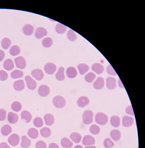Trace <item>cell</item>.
Instances as JSON below:
<instances>
[{
	"instance_id": "obj_40",
	"label": "cell",
	"mask_w": 145,
	"mask_h": 148,
	"mask_svg": "<svg viewBox=\"0 0 145 148\" xmlns=\"http://www.w3.org/2000/svg\"><path fill=\"white\" fill-rule=\"evenodd\" d=\"M53 44V40L51 38L48 37V38L44 39L42 41V45L44 47H50Z\"/></svg>"
},
{
	"instance_id": "obj_45",
	"label": "cell",
	"mask_w": 145,
	"mask_h": 148,
	"mask_svg": "<svg viewBox=\"0 0 145 148\" xmlns=\"http://www.w3.org/2000/svg\"><path fill=\"white\" fill-rule=\"evenodd\" d=\"M8 78V75L7 73L4 70L0 71V81H5Z\"/></svg>"
},
{
	"instance_id": "obj_1",
	"label": "cell",
	"mask_w": 145,
	"mask_h": 148,
	"mask_svg": "<svg viewBox=\"0 0 145 148\" xmlns=\"http://www.w3.org/2000/svg\"><path fill=\"white\" fill-rule=\"evenodd\" d=\"M95 121L99 125H106L108 122V117L104 113H98L95 116Z\"/></svg>"
},
{
	"instance_id": "obj_26",
	"label": "cell",
	"mask_w": 145,
	"mask_h": 148,
	"mask_svg": "<svg viewBox=\"0 0 145 148\" xmlns=\"http://www.w3.org/2000/svg\"><path fill=\"white\" fill-rule=\"evenodd\" d=\"M31 142L26 136L22 137L21 147L22 148H28L31 145Z\"/></svg>"
},
{
	"instance_id": "obj_44",
	"label": "cell",
	"mask_w": 145,
	"mask_h": 148,
	"mask_svg": "<svg viewBox=\"0 0 145 148\" xmlns=\"http://www.w3.org/2000/svg\"><path fill=\"white\" fill-rule=\"evenodd\" d=\"M103 145L105 148H110L114 146V144L111 139L107 138L104 140Z\"/></svg>"
},
{
	"instance_id": "obj_54",
	"label": "cell",
	"mask_w": 145,
	"mask_h": 148,
	"mask_svg": "<svg viewBox=\"0 0 145 148\" xmlns=\"http://www.w3.org/2000/svg\"><path fill=\"white\" fill-rule=\"evenodd\" d=\"M75 148H83V147L81 146H80V145H77V146L75 147Z\"/></svg>"
},
{
	"instance_id": "obj_39",
	"label": "cell",
	"mask_w": 145,
	"mask_h": 148,
	"mask_svg": "<svg viewBox=\"0 0 145 148\" xmlns=\"http://www.w3.org/2000/svg\"><path fill=\"white\" fill-rule=\"evenodd\" d=\"M67 36L68 40H70V41H75L77 39V35L75 31L71 29H70L69 31H68Z\"/></svg>"
},
{
	"instance_id": "obj_38",
	"label": "cell",
	"mask_w": 145,
	"mask_h": 148,
	"mask_svg": "<svg viewBox=\"0 0 145 148\" xmlns=\"http://www.w3.org/2000/svg\"><path fill=\"white\" fill-rule=\"evenodd\" d=\"M11 44V41L9 38H5L2 40V47H3L4 49H7L10 47Z\"/></svg>"
},
{
	"instance_id": "obj_17",
	"label": "cell",
	"mask_w": 145,
	"mask_h": 148,
	"mask_svg": "<svg viewBox=\"0 0 145 148\" xmlns=\"http://www.w3.org/2000/svg\"><path fill=\"white\" fill-rule=\"evenodd\" d=\"M13 87L16 91H22L25 87V85L22 79H20L15 81L13 83Z\"/></svg>"
},
{
	"instance_id": "obj_53",
	"label": "cell",
	"mask_w": 145,
	"mask_h": 148,
	"mask_svg": "<svg viewBox=\"0 0 145 148\" xmlns=\"http://www.w3.org/2000/svg\"><path fill=\"white\" fill-rule=\"evenodd\" d=\"M118 85H119V86L120 87L124 88V86L123 85V84L122 83V81H121L120 79H119V81H118Z\"/></svg>"
},
{
	"instance_id": "obj_46",
	"label": "cell",
	"mask_w": 145,
	"mask_h": 148,
	"mask_svg": "<svg viewBox=\"0 0 145 148\" xmlns=\"http://www.w3.org/2000/svg\"><path fill=\"white\" fill-rule=\"evenodd\" d=\"M107 71L108 74L110 75H113V76H116L117 75L116 72L115 71L113 67L111 65H109L107 68Z\"/></svg>"
},
{
	"instance_id": "obj_20",
	"label": "cell",
	"mask_w": 145,
	"mask_h": 148,
	"mask_svg": "<svg viewBox=\"0 0 145 148\" xmlns=\"http://www.w3.org/2000/svg\"><path fill=\"white\" fill-rule=\"evenodd\" d=\"M77 75V72L75 67H70L66 70V75L70 79H73L76 77Z\"/></svg>"
},
{
	"instance_id": "obj_11",
	"label": "cell",
	"mask_w": 145,
	"mask_h": 148,
	"mask_svg": "<svg viewBox=\"0 0 145 148\" xmlns=\"http://www.w3.org/2000/svg\"><path fill=\"white\" fill-rule=\"evenodd\" d=\"M47 30L43 27H39L35 32V37L37 39H41L43 37L47 35Z\"/></svg>"
},
{
	"instance_id": "obj_6",
	"label": "cell",
	"mask_w": 145,
	"mask_h": 148,
	"mask_svg": "<svg viewBox=\"0 0 145 148\" xmlns=\"http://www.w3.org/2000/svg\"><path fill=\"white\" fill-rule=\"evenodd\" d=\"M50 89L46 85H41L38 89V93L42 97H46L50 93Z\"/></svg>"
},
{
	"instance_id": "obj_52",
	"label": "cell",
	"mask_w": 145,
	"mask_h": 148,
	"mask_svg": "<svg viewBox=\"0 0 145 148\" xmlns=\"http://www.w3.org/2000/svg\"><path fill=\"white\" fill-rule=\"evenodd\" d=\"M49 148H59V146L56 143H52L49 145Z\"/></svg>"
},
{
	"instance_id": "obj_15",
	"label": "cell",
	"mask_w": 145,
	"mask_h": 148,
	"mask_svg": "<svg viewBox=\"0 0 145 148\" xmlns=\"http://www.w3.org/2000/svg\"><path fill=\"white\" fill-rule=\"evenodd\" d=\"M21 117L22 121L26 123H29L32 119V115L30 112L27 111H23L21 113Z\"/></svg>"
},
{
	"instance_id": "obj_19",
	"label": "cell",
	"mask_w": 145,
	"mask_h": 148,
	"mask_svg": "<svg viewBox=\"0 0 145 148\" xmlns=\"http://www.w3.org/2000/svg\"><path fill=\"white\" fill-rule=\"evenodd\" d=\"M92 69L97 74H101L104 71V67L102 64L98 63H96L92 65Z\"/></svg>"
},
{
	"instance_id": "obj_34",
	"label": "cell",
	"mask_w": 145,
	"mask_h": 148,
	"mask_svg": "<svg viewBox=\"0 0 145 148\" xmlns=\"http://www.w3.org/2000/svg\"><path fill=\"white\" fill-rule=\"evenodd\" d=\"M20 53V47L17 45H13L11 47L9 51V53L12 56H16L19 54Z\"/></svg>"
},
{
	"instance_id": "obj_14",
	"label": "cell",
	"mask_w": 145,
	"mask_h": 148,
	"mask_svg": "<svg viewBox=\"0 0 145 148\" xmlns=\"http://www.w3.org/2000/svg\"><path fill=\"white\" fill-rule=\"evenodd\" d=\"M107 87L109 89H114L116 87V79L114 78L109 77L107 79Z\"/></svg>"
},
{
	"instance_id": "obj_41",
	"label": "cell",
	"mask_w": 145,
	"mask_h": 148,
	"mask_svg": "<svg viewBox=\"0 0 145 148\" xmlns=\"http://www.w3.org/2000/svg\"><path fill=\"white\" fill-rule=\"evenodd\" d=\"M90 131L94 135H97L100 133V127L97 125H92L90 127Z\"/></svg>"
},
{
	"instance_id": "obj_24",
	"label": "cell",
	"mask_w": 145,
	"mask_h": 148,
	"mask_svg": "<svg viewBox=\"0 0 145 148\" xmlns=\"http://www.w3.org/2000/svg\"><path fill=\"white\" fill-rule=\"evenodd\" d=\"M4 68L6 70L11 71L14 68V64L11 59L5 60L4 63Z\"/></svg>"
},
{
	"instance_id": "obj_3",
	"label": "cell",
	"mask_w": 145,
	"mask_h": 148,
	"mask_svg": "<svg viewBox=\"0 0 145 148\" xmlns=\"http://www.w3.org/2000/svg\"><path fill=\"white\" fill-rule=\"evenodd\" d=\"M93 113L91 110H86L82 115V119L86 125H90L93 122Z\"/></svg>"
},
{
	"instance_id": "obj_13",
	"label": "cell",
	"mask_w": 145,
	"mask_h": 148,
	"mask_svg": "<svg viewBox=\"0 0 145 148\" xmlns=\"http://www.w3.org/2000/svg\"><path fill=\"white\" fill-rule=\"evenodd\" d=\"M134 123V119L128 116H124L122 119V125L124 127H128L132 125Z\"/></svg>"
},
{
	"instance_id": "obj_30",
	"label": "cell",
	"mask_w": 145,
	"mask_h": 148,
	"mask_svg": "<svg viewBox=\"0 0 145 148\" xmlns=\"http://www.w3.org/2000/svg\"><path fill=\"white\" fill-rule=\"evenodd\" d=\"M77 68L79 70V73L81 75H84L88 72L89 70V67L88 65L86 64L82 63L79 64L77 66Z\"/></svg>"
},
{
	"instance_id": "obj_51",
	"label": "cell",
	"mask_w": 145,
	"mask_h": 148,
	"mask_svg": "<svg viewBox=\"0 0 145 148\" xmlns=\"http://www.w3.org/2000/svg\"><path fill=\"white\" fill-rule=\"evenodd\" d=\"M0 148H11L9 147V146L5 143V142H3L0 144Z\"/></svg>"
},
{
	"instance_id": "obj_55",
	"label": "cell",
	"mask_w": 145,
	"mask_h": 148,
	"mask_svg": "<svg viewBox=\"0 0 145 148\" xmlns=\"http://www.w3.org/2000/svg\"><path fill=\"white\" fill-rule=\"evenodd\" d=\"M85 148H96L95 146H86Z\"/></svg>"
},
{
	"instance_id": "obj_4",
	"label": "cell",
	"mask_w": 145,
	"mask_h": 148,
	"mask_svg": "<svg viewBox=\"0 0 145 148\" xmlns=\"http://www.w3.org/2000/svg\"><path fill=\"white\" fill-rule=\"evenodd\" d=\"M7 141L12 146H16L19 143L20 138L17 134H13L9 136Z\"/></svg>"
},
{
	"instance_id": "obj_5",
	"label": "cell",
	"mask_w": 145,
	"mask_h": 148,
	"mask_svg": "<svg viewBox=\"0 0 145 148\" xmlns=\"http://www.w3.org/2000/svg\"><path fill=\"white\" fill-rule=\"evenodd\" d=\"M15 61L17 68L20 69H24L26 68V62L23 57L19 56L17 57L15 59Z\"/></svg>"
},
{
	"instance_id": "obj_22",
	"label": "cell",
	"mask_w": 145,
	"mask_h": 148,
	"mask_svg": "<svg viewBox=\"0 0 145 148\" xmlns=\"http://www.w3.org/2000/svg\"><path fill=\"white\" fill-rule=\"evenodd\" d=\"M34 31V27L30 24H26L23 27V32L24 34L30 36L32 34Z\"/></svg>"
},
{
	"instance_id": "obj_28",
	"label": "cell",
	"mask_w": 145,
	"mask_h": 148,
	"mask_svg": "<svg viewBox=\"0 0 145 148\" xmlns=\"http://www.w3.org/2000/svg\"><path fill=\"white\" fill-rule=\"evenodd\" d=\"M111 123L114 127H118L120 125V119L118 116H113L111 118Z\"/></svg>"
},
{
	"instance_id": "obj_25",
	"label": "cell",
	"mask_w": 145,
	"mask_h": 148,
	"mask_svg": "<svg viewBox=\"0 0 145 148\" xmlns=\"http://www.w3.org/2000/svg\"><path fill=\"white\" fill-rule=\"evenodd\" d=\"M62 147L64 148H70L73 146V143L67 138H63L61 140Z\"/></svg>"
},
{
	"instance_id": "obj_47",
	"label": "cell",
	"mask_w": 145,
	"mask_h": 148,
	"mask_svg": "<svg viewBox=\"0 0 145 148\" xmlns=\"http://www.w3.org/2000/svg\"><path fill=\"white\" fill-rule=\"evenodd\" d=\"M36 148H47V145L45 142L39 141L36 143Z\"/></svg>"
},
{
	"instance_id": "obj_2",
	"label": "cell",
	"mask_w": 145,
	"mask_h": 148,
	"mask_svg": "<svg viewBox=\"0 0 145 148\" xmlns=\"http://www.w3.org/2000/svg\"><path fill=\"white\" fill-rule=\"evenodd\" d=\"M53 104L57 108H62L65 106L66 101L61 96H56L53 99Z\"/></svg>"
},
{
	"instance_id": "obj_31",
	"label": "cell",
	"mask_w": 145,
	"mask_h": 148,
	"mask_svg": "<svg viewBox=\"0 0 145 148\" xmlns=\"http://www.w3.org/2000/svg\"><path fill=\"white\" fill-rule=\"evenodd\" d=\"M12 131V128L9 125H5L1 128V133L5 136L9 135Z\"/></svg>"
},
{
	"instance_id": "obj_42",
	"label": "cell",
	"mask_w": 145,
	"mask_h": 148,
	"mask_svg": "<svg viewBox=\"0 0 145 148\" xmlns=\"http://www.w3.org/2000/svg\"><path fill=\"white\" fill-rule=\"evenodd\" d=\"M33 123L37 127H41L43 125V121L41 117H37L34 119Z\"/></svg>"
},
{
	"instance_id": "obj_48",
	"label": "cell",
	"mask_w": 145,
	"mask_h": 148,
	"mask_svg": "<svg viewBox=\"0 0 145 148\" xmlns=\"http://www.w3.org/2000/svg\"><path fill=\"white\" fill-rule=\"evenodd\" d=\"M6 117V111L3 109H0V121H4Z\"/></svg>"
},
{
	"instance_id": "obj_23",
	"label": "cell",
	"mask_w": 145,
	"mask_h": 148,
	"mask_svg": "<svg viewBox=\"0 0 145 148\" xmlns=\"http://www.w3.org/2000/svg\"><path fill=\"white\" fill-rule=\"evenodd\" d=\"M110 135L113 140L114 141H118L121 137V133L119 130L117 129L113 130L110 133Z\"/></svg>"
},
{
	"instance_id": "obj_27",
	"label": "cell",
	"mask_w": 145,
	"mask_h": 148,
	"mask_svg": "<svg viewBox=\"0 0 145 148\" xmlns=\"http://www.w3.org/2000/svg\"><path fill=\"white\" fill-rule=\"evenodd\" d=\"M70 138L75 143H80L82 137L80 134L77 132H73L71 134Z\"/></svg>"
},
{
	"instance_id": "obj_36",
	"label": "cell",
	"mask_w": 145,
	"mask_h": 148,
	"mask_svg": "<svg viewBox=\"0 0 145 148\" xmlns=\"http://www.w3.org/2000/svg\"><path fill=\"white\" fill-rule=\"evenodd\" d=\"M11 108L13 111L16 112H19L21 110L22 105L20 102L17 101H15L12 103Z\"/></svg>"
},
{
	"instance_id": "obj_37",
	"label": "cell",
	"mask_w": 145,
	"mask_h": 148,
	"mask_svg": "<svg viewBox=\"0 0 145 148\" xmlns=\"http://www.w3.org/2000/svg\"><path fill=\"white\" fill-rule=\"evenodd\" d=\"M11 77L13 79H16L17 78L22 77L23 76V73L21 71L15 70L13 71V72L11 73Z\"/></svg>"
},
{
	"instance_id": "obj_29",
	"label": "cell",
	"mask_w": 145,
	"mask_h": 148,
	"mask_svg": "<svg viewBox=\"0 0 145 148\" xmlns=\"http://www.w3.org/2000/svg\"><path fill=\"white\" fill-rule=\"evenodd\" d=\"M64 72V67H60L58 69V72L56 73V79L59 81H63L65 79Z\"/></svg>"
},
{
	"instance_id": "obj_43",
	"label": "cell",
	"mask_w": 145,
	"mask_h": 148,
	"mask_svg": "<svg viewBox=\"0 0 145 148\" xmlns=\"http://www.w3.org/2000/svg\"><path fill=\"white\" fill-rule=\"evenodd\" d=\"M95 78H96L95 74L94 73L90 72L86 75L85 79L86 81L88 83H91L94 80Z\"/></svg>"
},
{
	"instance_id": "obj_10",
	"label": "cell",
	"mask_w": 145,
	"mask_h": 148,
	"mask_svg": "<svg viewBox=\"0 0 145 148\" xmlns=\"http://www.w3.org/2000/svg\"><path fill=\"white\" fill-rule=\"evenodd\" d=\"M31 75L35 79L38 81L42 80L44 78V73L41 69H34L32 71Z\"/></svg>"
},
{
	"instance_id": "obj_21",
	"label": "cell",
	"mask_w": 145,
	"mask_h": 148,
	"mask_svg": "<svg viewBox=\"0 0 145 148\" xmlns=\"http://www.w3.org/2000/svg\"><path fill=\"white\" fill-rule=\"evenodd\" d=\"M44 119L45 121L46 125L49 126L53 125L54 122V117L51 114H46L44 116Z\"/></svg>"
},
{
	"instance_id": "obj_49",
	"label": "cell",
	"mask_w": 145,
	"mask_h": 148,
	"mask_svg": "<svg viewBox=\"0 0 145 148\" xmlns=\"http://www.w3.org/2000/svg\"><path fill=\"white\" fill-rule=\"evenodd\" d=\"M125 112L127 114L132 115V116H134V112H133V110L132 106L131 105H130L129 106L127 107Z\"/></svg>"
},
{
	"instance_id": "obj_16",
	"label": "cell",
	"mask_w": 145,
	"mask_h": 148,
	"mask_svg": "<svg viewBox=\"0 0 145 148\" xmlns=\"http://www.w3.org/2000/svg\"><path fill=\"white\" fill-rule=\"evenodd\" d=\"M105 85V81L103 78L101 77L98 78L94 83V87L97 90H100L103 88Z\"/></svg>"
},
{
	"instance_id": "obj_12",
	"label": "cell",
	"mask_w": 145,
	"mask_h": 148,
	"mask_svg": "<svg viewBox=\"0 0 145 148\" xmlns=\"http://www.w3.org/2000/svg\"><path fill=\"white\" fill-rule=\"evenodd\" d=\"M90 103L89 98L86 96H82L78 98L77 100V105L81 108L85 107L86 106L88 105Z\"/></svg>"
},
{
	"instance_id": "obj_9",
	"label": "cell",
	"mask_w": 145,
	"mask_h": 148,
	"mask_svg": "<svg viewBox=\"0 0 145 148\" xmlns=\"http://www.w3.org/2000/svg\"><path fill=\"white\" fill-rule=\"evenodd\" d=\"M95 143V139L91 136L88 135L84 136L82 140V143L84 145L86 146H89L94 145Z\"/></svg>"
},
{
	"instance_id": "obj_32",
	"label": "cell",
	"mask_w": 145,
	"mask_h": 148,
	"mask_svg": "<svg viewBox=\"0 0 145 148\" xmlns=\"http://www.w3.org/2000/svg\"><path fill=\"white\" fill-rule=\"evenodd\" d=\"M28 135L29 137L31 138L32 139H36L38 137L39 135V132L37 129L35 128H30V129L28 130Z\"/></svg>"
},
{
	"instance_id": "obj_33",
	"label": "cell",
	"mask_w": 145,
	"mask_h": 148,
	"mask_svg": "<svg viewBox=\"0 0 145 148\" xmlns=\"http://www.w3.org/2000/svg\"><path fill=\"white\" fill-rule=\"evenodd\" d=\"M67 29V27L61 23H58L56 26V31L59 34H64Z\"/></svg>"
},
{
	"instance_id": "obj_8",
	"label": "cell",
	"mask_w": 145,
	"mask_h": 148,
	"mask_svg": "<svg viewBox=\"0 0 145 148\" xmlns=\"http://www.w3.org/2000/svg\"><path fill=\"white\" fill-rule=\"evenodd\" d=\"M56 65L52 63L46 64L44 67V70L45 71L46 73L49 75L54 74L56 72Z\"/></svg>"
},
{
	"instance_id": "obj_18",
	"label": "cell",
	"mask_w": 145,
	"mask_h": 148,
	"mask_svg": "<svg viewBox=\"0 0 145 148\" xmlns=\"http://www.w3.org/2000/svg\"><path fill=\"white\" fill-rule=\"evenodd\" d=\"M18 120V116L17 114L12 112H9L7 116V121L10 123L15 124L16 123Z\"/></svg>"
},
{
	"instance_id": "obj_35",
	"label": "cell",
	"mask_w": 145,
	"mask_h": 148,
	"mask_svg": "<svg viewBox=\"0 0 145 148\" xmlns=\"http://www.w3.org/2000/svg\"><path fill=\"white\" fill-rule=\"evenodd\" d=\"M40 133L43 137H49L51 135V130L48 127H44L40 130Z\"/></svg>"
},
{
	"instance_id": "obj_7",
	"label": "cell",
	"mask_w": 145,
	"mask_h": 148,
	"mask_svg": "<svg viewBox=\"0 0 145 148\" xmlns=\"http://www.w3.org/2000/svg\"><path fill=\"white\" fill-rule=\"evenodd\" d=\"M26 81L27 87L30 90H34L37 87V83L30 76H26Z\"/></svg>"
},
{
	"instance_id": "obj_50",
	"label": "cell",
	"mask_w": 145,
	"mask_h": 148,
	"mask_svg": "<svg viewBox=\"0 0 145 148\" xmlns=\"http://www.w3.org/2000/svg\"><path fill=\"white\" fill-rule=\"evenodd\" d=\"M5 56V53L3 51L0 49V62L3 61V60L4 59Z\"/></svg>"
}]
</instances>
